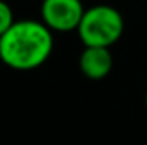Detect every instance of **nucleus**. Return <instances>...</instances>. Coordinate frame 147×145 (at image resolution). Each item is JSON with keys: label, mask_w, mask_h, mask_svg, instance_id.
<instances>
[{"label": "nucleus", "mask_w": 147, "mask_h": 145, "mask_svg": "<svg viewBox=\"0 0 147 145\" xmlns=\"http://www.w3.org/2000/svg\"><path fill=\"white\" fill-rule=\"evenodd\" d=\"M53 51L51 29L43 21H16L0 36V60L14 70L41 67Z\"/></svg>", "instance_id": "1"}, {"label": "nucleus", "mask_w": 147, "mask_h": 145, "mask_svg": "<svg viewBox=\"0 0 147 145\" xmlns=\"http://www.w3.org/2000/svg\"><path fill=\"white\" fill-rule=\"evenodd\" d=\"M123 17L111 5L89 7L77 28V34L84 46H105L110 48L123 34Z\"/></svg>", "instance_id": "2"}, {"label": "nucleus", "mask_w": 147, "mask_h": 145, "mask_svg": "<svg viewBox=\"0 0 147 145\" xmlns=\"http://www.w3.org/2000/svg\"><path fill=\"white\" fill-rule=\"evenodd\" d=\"M86 9L80 0H43L41 21L58 33L77 31Z\"/></svg>", "instance_id": "3"}, {"label": "nucleus", "mask_w": 147, "mask_h": 145, "mask_svg": "<svg viewBox=\"0 0 147 145\" xmlns=\"http://www.w3.org/2000/svg\"><path fill=\"white\" fill-rule=\"evenodd\" d=\"M80 72L87 79L101 80L113 68V56L110 48L105 46H86L79 58Z\"/></svg>", "instance_id": "4"}, {"label": "nucleus", "mask_w": 147, "mask_h": 145, "mask_svg": "<svg viewBox=\"0 0 147 145\" xmlns=\"http://www.w3.org/2000/svg\"><path fill=\"white\" fill-rule=\"evenodd\" d=\"M14 14H12V9L9 7L7 2L0 0V36L14 24Z\"/></svg>", "instance_id": "5"}, {"label": "nucleus", "mask_w": 147, "mask_h": 145, "mask_svg": "<svg viewBox=\"0 0 147 145\" xmlns=\"http://www.w3.org/2000/svg\"><path fill=\"white\" fill-rule=\"evenodd\" d=\"M146 106H147V92H146Z\"/></svg>", "instance_id": "6"}]
</instances>
